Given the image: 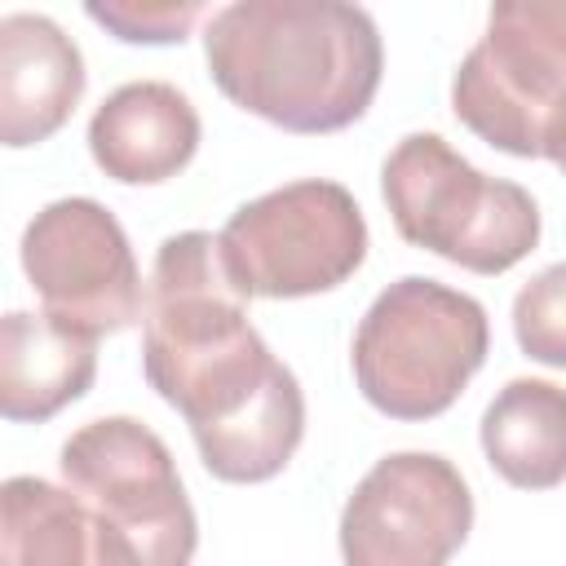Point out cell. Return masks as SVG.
I'll use <instances>...</instances> for the list:
<instances>
[{"label":"cell","mask_w":566,"mask_h":566,"mask_svg":"<svg viewBox=\"0 0 566 566\" xmlns=\"http://www.w3.org/2000/svg\"><path fill=\"white\" fill-rule=\"evenodd\" d=\"M491 323L482 301L438 279L389 283L354 332V380L394 420L442 416L486 363Z\"/></svg>","instance_id":"4"},{"label":"cell","mask_w":566,"mask_h":566,"mask_svg":"<svg viewBox=\"0 0 566 566\" xmlns=\"http://www.w3.org/2000/svg\"><path fill=\"white\" fill-rule=\"evenodd\" d=\"M473 526L460 469L433 451L376 460L340 509L345 566H447Z\"/></svg>","instance_id":"9"},{"label":"cell","mask_w":566,"mask_h":566,"mask_svg":"<svg viewBox=\"0 0 566 566\" xmlns=\"http://www.w3.org/2000/svg\"><path fill=\"white\" fill-rule=\"evenodd\" d=\"M212 84L287 133H340L367 115L385 49L367 9L345 0H239L208 18Z\"/></svg>","instance_id":"3"},{"label":"cell","mask_w":566,"mask_h":566,"mask_svg":"<svg viewBox=\"0 0 566 566\" xmlns=\"http://www.w3.org/2000/svg\"><path fill=\"white\" fill-rule=\"evenodd\" d=\"M380 195L411 248L473 274H504L539 243V203L531 190L478 172L438 133H411L389 150Z\"/></svg>","instance_id":"5"},{"label":"cell","mask_w":566,"mask_h":566,"mask_svg":"<svg viewBox=\"0 0 566 566\" xmlns=\"http://www.w3.org/2000/svg\"><path fill=\"white\" fill-rule=\"evenodd\" d=\"M455 119L517 159H548L566 111V0H500L451 80Z\"/></svg>","instance_id":"6"},{"label":"cell","mask_w":566,"mask_h":566,"mask_svg":"<svg viewBox=\"0 0 566 566\" xmlns=\"http://www.w3.org/2000/svg\"><path fill=\"white\" fill-rule=\"evenodd\" d=\"M22 270L44 310L84 336L124 332L142 318L146 292L124 226L97 199H53L22 230Z\"/></svg>","instance_id":"8"},{"label":"cell","mask_w":566,"mask_h":566,"mask_svg":"<svg viewBox=\"0 0 566 566\" xmlns=\"http://www.w3.org/2000/svg\"><path fill=\"white\" fill-rule=\"evenodd\" d=\"M84 97L80 44L44 13L0 18V142H49Z\"/></svg>","instance_id":"10"},{"label":"cell","mask_w":566,"mask_h":566,"mask_svg":"<svg viewBox=\"0 0 566 566\" xmlns=\"http://www.w3.org/2000/svg\"><path fill=\"white\" fill-rule=\"evenodd\" d=\"M84 13L124 44H181L203 13L199 0H93Z\"/></svg>","instance_id":"15"},{"label":"cell","mask_w":566,"mask_h":566,"mask_svg":"<svg viewBox=\"0 0 566 566\" xmlns=\"http://www.w3.org/2000/svg\"><path fill=\"white\" fill-rule=\"evenodd\" d=\"M97 376V336H84L49 310H13L0 323V411L13 424H44L88 394Z\"/></svg>","instance_id":"12"},{"label":"cell","mask_w":566,"mask_h":566,"mask_svg":"<svg viewBox=\"0 0 566 566\" xmlns=\"http://www.w3.org/2000/svg\"><path fill=\"white\" fill-rule=\"evenodd\" d=\"M199 150V111L164 80L119 84L88 119V155L119 186H159Z\"/></svg>","instance_id":"11"},{"label":"cell","mask_w":566,"mask_h":566,"mask_svg":"<svg viewBox=\"0 0 566 566\" xmlns=\"http://www.w3.org/2000/svg\"><path fill=\"white\" fill-rule=\"evenodd\" d=\"M548 159L566 172V111H562V119H557V128H553V137H548Z\"/></svg>","instance_id":"16"},{"label":"cell","mask_w":566,"mask_h":566,"mask_svg":"<svg viewBox=\"0 0 566 566\" xmlns=\"http://www.w3.org/2000/svg\"><path fill=\"white\" fill-rule=\"evenodd\" d=\"M142 371L181 411L203 469L221 482H270L305 438L301 385L248 323V296L208 230L168 234L155 252Z\"/></svg>","instance_id":"1"},{"label":"cell","mask_w":566,"mask_h":566,"mask_svg":"<svg viewBox=\"0 0 566 566\" xmlns=\"http://www.w3.org/2000/svg\"><path fill=\"white\" fill-rule=\"evenodd\" d=\"M486 464L522 491L566 482V389L553 380L517 376L482 411Z\"/></svg>","instance_id":"13"},{"label":"cell","mask_w":566,"mask_h":566,"mask_svg":"<svg viewBox=\"0 0 566 566\" xmlns=\"http://www.w3.org/2000/svg\"><path fill=\"white\" fill-rule=\"evenodd\" d=\"M513 336L526 358L566 367V261L539 270L513 296Z\"/></svg>","instance_id":"14"},{"label":"cell","mask_w":566,"mask_h":566,"mask_svg":"<svg viewBox=\"0 0 566 566\" xmlns=\"http://www.w3.org/2000/svg\"><path fill=\"white\" fill-rule=\"evenodd\" d=\"M62 486L18 473L0 491V566H190L199 522L168 442L102 416L57 455Z\"/></svg>","instance_id":"2"},{"label":"cell","mask_w":566,"mask_h":566,"mask_svg":"<svg viewBox=\"0 0 566 566\" xmlns=\"http://www.w3.org/2000/svg\"><path fill=\"white\" fill-rule=\"evenodd\" d=\"M217 243L243 296L296 301L340 287L367 261V221L340 181L305 177L234 208Z\"/></svg>","instance_id":"7"}]
</instances>
